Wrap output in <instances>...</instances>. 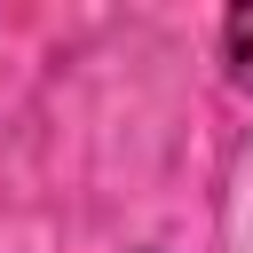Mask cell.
Listing matches in <instances>:
<instances>
[{
  "instance_id": "obj_1",
  "label": "cell",
  "mask_w": 253,
  "mask_h": 253,
  "mask_svg": "<svg viewBox=\"0 0 253 253\" xmlns=\"http://www.w3.org/2000/svg\"><path fill=\"white\" fill-rule=\"evenodd\" d=\"M221 63L237 87H253V8H229L221 16Z\"/></svg>"
}]
</instances>
